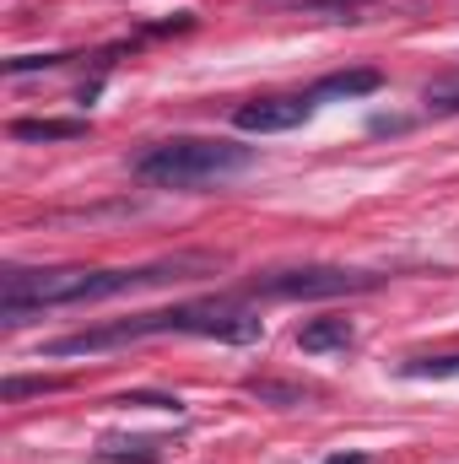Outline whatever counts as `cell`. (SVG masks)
I'll return each instance as SVG.
<instances>
[{"instance_id":"cell-12","label":"cell","mask_w":459,"mask_h":464,"mask_svg":"<svg viewBox=\"0 0 459 464\" xmlns=\"http://www.w3.org/2000/svg\"><path fill=\"white\" fill-rule=\"evenodd\" d=\"M54 389H65V378H5V400H22V394H54Z\"/></svg>"},{"instance_id":"cell-5","label":"cell","mask_w":459,"mask_h":464,"mask_svg":"<svg viewBox=\"0 0 459 464\" xmlns=\"http://www.w3.org/2000/svg\"><path fill=\"white\" fill-rule=\"evenodd\" d=\"M308 114H314V98H254L232 114V124L249 135H281V130H298Z\"/></svg>"},{"instance_id":"cell-3","label":"cell","mask_w":459,"mask_h":464,"mask_svg":"<svg viewBox=\"0 0 459 464\" xmlns=\"http://www.w3.org/2000/svg\"><path fill=\"white\" fill-rule=\"evenodd\" d=\"M378 276L362 270H336V265H308V270H276L265 281L249 286V297H281V303H303V297H351V292H373Z\"/></svg>"},{"instance_id":"cell-1","label":"cell","mask_w":459,"mask_h":464,"mask_svg":"<svg viewBox=\"0 0 459 464\" xmlns=\"http://www.w3.org/2000/svg\"><path fill=\"white\" fill-rule=\"evenodd\" d=\"M217 270L211 254H173L157 265H135V270H87V265H60V270H22L11 265L0 276V319L5 324H27L44 308H76V303H109L141 286H162V281H190Z\"/></svg>"},{"instance_id":"cell-6","label":"cell","mask_w":459,"mask_h":464,"mask_svg":"<svg viewBox=\"0 0 459 464\" xmlns=\"http://www.w3.org/2000/svg\"><path fill=\"white\" fill-rule=\"evenodd\" d=\"M168 438H151V432H109L98 443V459L103 464H157L168 459Z\"/></svg>"},{"instance_id":"cell-16","label":"cell","mask_w":459,"mask_h":464,"mask_svg":"<svg viewBox=\"0 0 459 464\" xmlns=\"http://www.w3.org/2000/svg\"><path fill=\"white\" fill-rule=\"evenodd\" d=\"M325 464H362V454H336V459H325Z\"/></svg>"},{"instance_id":"cell-2","label":"cell","mask_w":459,"mask_h":464,"mask_svg":"<svg viewBox=\"0 0 459 464\" xmlns=\"http://www.w3.org/2000/svg\"><path fill=\"white\" fill-rule=\"evenodd\" d=\"M243 168H254V151H249V146L206 140V135H173V140H157L151 151L135 157V179H141V184H157V189L222 184V179L243 173Z\"/></svg>"},{"instance_id":"cell-14","label":"cell","mask_w":459,"mask_h":464,"mask_svg":"<svg viewBox=\"0 0 459 464\" xmlns=\"http://www.w3.org/2000/svg\"><path fill=\"white\" fill-rule=\"evenodd\" d=\"M249 394L276 400V405H303V389H292V383H265V378H249Z\"/></svg>"},{"instance_id":"cell-15","label":"cell","mask_w":459,"mask_h":464,"mask_svg":"<svg viewBox=\"0 0 459 464\" xmlns=\"http://www.w3.org/2000/svg\"><path fill=\"white\" fill-rule=\"evenodd\" d=\"M119 405H151V411H184L173 394H124Z\"/></svg>"},{"instance_id":"cell-7","label":"cell","mask_w":459,"mask_h":464,"mask_svg":"<svg viewBox=\"0 0 459 464\" xmlns=\"http://www.w3.org/2000/svg\"><path fill=\"white\" fill-rule=\"evenodd\" d=\"M351 346H356L351 319H308L298 330V351H308V356H330V351H351Z\"/></svg>"},{"instance_id":"cell-9","label":"cell","mask_w":459,"mask_h":464,"mask_svg":"<svg viewBox=\"0 0 459 464\" xmlns=\"http://www.w3.org/2000/svg\"><path fill=\"white\" fill-rule=\"evenodd\" d=\"M87 119H16L11 140H82Z\"/></svg>"},{"instance_id":"cell-4","label":"cell","mask_w":459,"mask_h":464,"mask_svg":"<svg viewBox=\"0 0 459 464\" xmlns=\"http://www.w3.org/2000/svg\"><path fill=\"white\" fill-rule=\"evenodd\" d=\"M173 335H206V341H228V346H254L265 335V324L243 303L217 297V303H184V308H173Z\"/></svg>"},{"instance_id":"cell-13","label":"cell","mask_w":459,"mask_h":464,"mask_svg":"<svg viewBox=\"0 0 459 464\" xmlns=\"http://www.w3.org/2000/svg\"><path fill=\"white\" fill-rule=\"evenodd\" d=\"M71 54H16V60H5V76H27V71H54V65H65Z\"/></svg>"},{"instance_id":"cell-11","label":"cell","mask_w":459,"mask_h":464,"mask_svg":"<svg viewBox=\"0 0 459 464\" xmlns=\"http://www.w3.org/2000/svg\"><path fill=\"white\" fill-rule=\"evenodd\" d=\"M422 103H427L433 114H459V71H449V76H433V82L422 87Z\"/></svg>"},{"instance_id":"cell-10","label":"cell","mask_w":459,"mask_h":464,"mask_svg":"<svg viewBox=\"0 0 459 464\" xmlns=\"http://www.w3.org/2000/svg\"><path fill=\"white\" fill-rule=\"evenodd\" d=\"M400 378H459V351H449V356H405Z\"/></svg>"},{"instance_id":"cell-8","label":"cell","mask_w":459,"mask_h":464,"mask_svg":"<svg viewBox=\"0 0 459 464\" xmlns=\"http://www.w3.org/2000/svg\"><path fill=\"white\" fill-rule=\"evenodd\" d=\"M384 87V76L373 71V65H356V71H336V76H325L308 98L314 103H325V98H367V92H378Z\"/></svg>"}]
</instances>
